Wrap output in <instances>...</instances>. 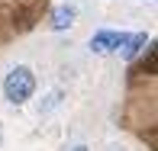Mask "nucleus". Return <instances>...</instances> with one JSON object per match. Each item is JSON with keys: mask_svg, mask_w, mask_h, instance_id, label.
I'll use <instances>...</instances> for the list:
<instances>
[{"mask_svg": "<svg viewBox=\"0 0 158 151\" xmlns=\"http://www.w3.org/2000/svg\"><path fill=\"white\" fill-rule=\"evenodd\" d=\"M126 42V32H97L94 39H90V48H94L97 55H106V52H119V45Z\"/></svg>", "mask_w": 158, "mask_h": 151, "instance_id": "f03ea898", "label": "nucleus"}, {"mask_svg": "<svg viewBox=\"0 0 158 151\" xmlns=\"http://www.w3.org/2000/svg\"><path fill=\"white\" fill-rule=\"evenodd\" d=\"M32 90H35V74L29 68H23V64H16V68L6 74V81H3V93H6V100H10L13 106L26 103V100L32 97Z\"/></svg>", "mask_w": 158, "mask_h": 151, "instance_id": "f257e3e1", "label": "nucleus"}, {"mask_svg": "<svg viewBox=\"0 0 158 151\" xmlns=\"http://www.w3.org/2000/svg\"><path fill=\"white\" fill-rule=\"evenodd\" d=\"M74 16H77V10H74V6H58V10L52 13V29H55V32L68 29V26H71V19H74Z\"/></svg>", "mask_w": 158, "mask_h": 151, "instance_id": "20e7f679", "label": "nucleus"}, {"mask_svg": "<svg viewBox=\"0 0 158 151\" xmlns=\"http://www.w3.org/2000/svg\"><path fill=\"white\" fill-rule=\"evenodd\" d=\"M71 151H87V148H84V145H77V148H71Z\"/></svg>", "mask_w": 158, "mask_h": 151, "instance_id": "423d86ee", "label": "nucleus"}, {"mask_svg": "<svg viewBox=\"0 0 158 151\" xmlns=\"http://www.w3.org/2000/svg\"><path fill=\"white\" fill-rule=\"evenodd\" d=\"M145 32H135V35H126V42H123V45H119V55H123V58L126 61H132L135 58V55H139L142 52V48H145Z\"/></svg>", "mask_w": 158, "mask_h": 151, "instance_id": "7ed1b4c3", "label": "nucleus"}, {"mask_svg": "<svg viewBox=\"0 0 158 151\" xmlns=\"http://www.w3.org/2000/svg\"><path fill=\"white\" fill-rule=\"evenodd\" d=\"M142 71H145V74H155L158 71V48L152 42H148V52H145V58H142Z\"/></svg>", "mask_w": 158, "mask_h": 151, "instance_id": "39448f33", "label": "nucleus"}]
</instances>
